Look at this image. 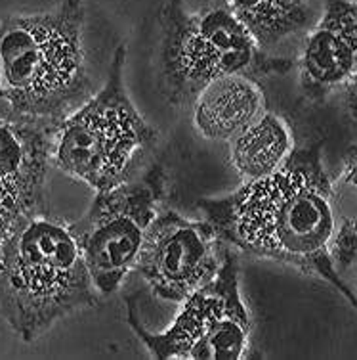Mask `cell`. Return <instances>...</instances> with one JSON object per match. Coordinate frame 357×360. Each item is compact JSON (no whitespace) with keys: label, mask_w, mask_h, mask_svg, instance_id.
<instances>
[{"label":"cell","mask_w":357,"mask_h":360,"mask_svg":"<svg viewBox=\"0 0 357 360\" xmlns=\"http://www.w3.org/2000/svg\"><path fill=\"white\" fill-rule=\"evenodd\" d=\"M197 209L227 250L321 278L357 307L356 293L332 257L337 219L323 140L296 146L275 173L243 180L226 195L203 198Z\"/></svg>","instance_id":"cell-1"},{"label":"cell","mask_w":357,"mask_h":360,"mask_svg":"<svg viewBox=\"0 0 357 360\" xmlns=\"http://www.w3.org/2000/svg\"><path fill=\"white\" fill-rule=\"evenodd\" d=\"M84 25V0H62L46 12L0 18L4 115L55 131L94 94Z\"/></svg>","instance_id":"cell-2"},{"label":"cell","mask_w":357,"mask_h":360,"mask_svg":"<svg viewBox=\"0 0 357 360\" xmlns=\"http://www.w3.org/2000/svg\"><path fill=\"white\" fill-rule=\"evenodd\" d=\"M100 299L69 222L44 211L15 224L0 253V316L21 341Z\"/></svg>","instance_id":"cell-3"},{"label":"cell","mask_w":357,"mask_h":360,"mask_svg":"<svg viewBox=\"0 0 357 360\" xmlns=\"http://www.w3.org/2000/svg\"><path fill=\"white\" fill-rule=\"evenodd\" d=\"M157 23L159 90L176 108H191L201 90L224 75L243 73L260 81L296 65L262 50L222 0H203L197 10L184 0H168Z\"/></svg>","instance_id":"cell-4"},{"label":"cell","mask_w":357,"mask_h":360,"mask_svg":"<svg viewBox=\"0 0 357 360\" xmlns=\"http://www.w3.org/2000/svg\"><path fill=\"white\" fill-rule=\"evenodd\" d=\"M126 46L119 44L97 92L55 127L52 165L103 192L144 169L161 134L132 102L124 83Z\"/></svg>","instance_id":"cell-5"},{"label":"cell","mask_w":357,"mask_h":360,"mask_svg":"<svg viewBox=\"0 0 357 360\" xmlns=\"http://www.w3.org/2000/svg\"><path fill=\"white\" fill-rule=\"evenodd\" d=\"M168 182L166 163L151 161L123 184L96 192L88 211L69 222L102 297L117 293L136 269L147 232L163 211Z\"/></svg>","instance_id":"cell-6"},{"label":"cell","mask_w":357,"mask_h":360,"mask_svg":"<svg viewBox=\"0 0 357 360\" xmlns=\"http://www.w3.org/2000/svg\"><path fill=\"white\" fill-rule=\"evenodd\" d=\"M241 270L234 250L206 284L182 301V311L163 332H151L128 307V324L155 359L235 360L250 354L252 319L241 297Z\"/></svg>","instance_id":"cell-7"},{"label":"cell","mask_w":357,"mask_h":360,"mask_svg":"<svg viewBox=\"0 0 357 360\" xmlns=\"http://www.w3.org/2000/svg\"><path fill=\"white\" fill-rule=\"evenodd\" d=\"M226 245L206 219L163 209L147 232L136 272L155 297L182 303L218 272Z\"/></svg>","instance_id":"cell-8"},{"label":"cell","mask_w":357,"mask_h":360,"mask_svg":"<svg viewBox=\"0 0 357 360\" xmlns=\"http://www.w3.org/2000/svg\"><path fill=\"white\" fill-rule=\"evenodd\" d=\"M295 63L300 92L314 104L350 83L357 73V0H323Z\"/></svg>","instance_id":"cell-9"},{"label":"cell","mask_w":357,"mask_h":360,"mask_svg":"<svg viewBox=\"0 0 357 360\" xmlns=\"http://www.w3.org/2000/svg\"><path fill=\"white\" fill-rule=\"evenodd\" d=\"M54 131L0 111V213L21 221L44 213Z\"/></svg>","instance_id":"cell-10"},{"label":"cell","mask_w":357,"mask_h":360,"mask_svg":"<svg viewBox=\"0 0 357 360\" xmlns=\"http://www.w3.org/2000/svg\"><path fill=\"white\" fill-rule=\"evenodd\" d=\"M260 81L250 75H224L201 90L191 105L195 131L210 142H229L266 110Z\"/></svg>","instance_id":"cell-11"},{"label":"cell","mask_w":357,"mask_h":360,"mask_svg":"<svg viewBox=\"0 0 357 360\" xmlns=\"http://www.w3.org/2000/svg\"><path fill=\"white\" fill-rule=\"evenodd\" d=\"M227 144L229 163L243 180L264 179L275 173L296 148L289 121L269 110L262 111Z\"/></svg>","instance_id":"cell-12"},{"label":"cell","mask_w":357,"mask_h":360,"mask_svg":"<svg viewBox=\"0 0 357 360\" xmlns=\"http://www.w3.org/2000/svg\"><path fill=\"white\" fill-rule=\"evenodd\" d=\"M250 31L262 50L275 52L292 37L306 35L316 23L308 0H222Z\"/></svg>","instance_id":"cell-13"},{"label":"cell","mask_w":357,"mask_h":360,"mask_svg":"<svg viewBox=\"0 0 357 360\" xmlns=\"http://www.w3.org/2000/svg\"><path fill=\"white\" fill-rule=\"evenodd\" d=\"M337 230L332 240V257L338 270L357 269V144L344 155L342 169L332 180Z\"/></svg>","instance_id":"cell-14"},{"label":"cell","mask_w":357,"mask_h":360,"mask_svg":"<svg viewBox=\"0 0 357 360\" xmlns=\"http://www.w3.org/2000/svg\"><path fill=\"white\" fill-rule=\"evenodd\" d=\"M342 105L346 113H348V117L353 123H357V73L350 83L342 89Z\"/></svg>","instance_id":"cell-15"},{"label":"cell","mask_w":357,"mask_h":360,"mask_svg":"<svg viewBox=\"0 0 357 360\" xmlns=\"http://www.w3.org/2000/svg\"><path fill=\"white\" fill-rule=\"evenodd\" d=\"M20 221H15L14 217H8L4 213H0V253H2V248L6 243L8 236L12 234V230Z\"/></svg>","instance_id":"cell-16"},{"label":"cell","mask_w":357,"mask_h":360,"mask_svg":"<svg viewBox=\"0 0 357 360\" xmlns=\"http://www.w3.org/2000/svg\"><path fill=\"white\" fill-rule=\"evenodd\" d=\"M0 90H2V73H0Z\"/></svg>","instance_id":"cell-17"}]
</instances>
